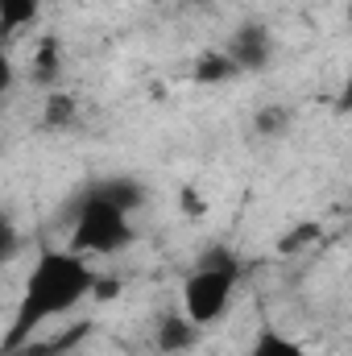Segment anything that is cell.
Returning <instances> with one entry per match:
<instances>
[{"mask_svg": "<svg viewBox=\"0 0 352 356\" xmlns=\"http://www.w3.org/2000/svg\"><path fill=\"white\" fill-rule=\"evenodd\" d=\"M340 112H352V67H349V79H344V95H340Z\"/></svg>", "mask_w": 352, "mask_h": 356, "instance_id": "obj_13", "label": "cell"}, {"mask_svg": "<svg viewBox=\"0 0 352 356\" xmlns=\"http://www.w3.org/2000/svg\"><path fill=\"white\" fill-rule=\"evenodd\" d=\"M241 257L232 253V249H220V245H211V249H203L199 257H195V266L186 269V277H182V290H178V311L195 323V327H216L224 315H228V307H232V298H237V286H241Z\"/></svg>", "mask_w": 352, "mask_h": 356, "instance_id": "obj_3", "label": "cell"}, {"mask_svg": "<svg viewBox=\"0 0 352 356\" xmlns=\"http://www.w3.org/2000/svg\"><path fill=\"white\" fill-rule=\"evenodd\" d=\"M199 336H203V327H195L182 311H170L162 323H158V336H154V344H158V353L166 356H178V353H191L195 344H199Z\"/></svg>", "mask_w": 352, "mask_h": 356, "instance_id": "obj_5", "label": "cell"}, {"mask_svg": "<svg viewBox=\"0 0 352 356\" xmlns=\"http://www.w3.org/2000/svg\"><path fill=\"white\" fill-rule=\"evenodd\" d=\"M29 75H33L38 83H50V79H58V42H54V38H46V42L33 50Z\"/></svg>", "mask_w": 352, "mask_h": 356, "instance_id": "obj_9", "label": "cell"}, {"mask_svg": "<svg viewBox=\"0 0 352 356\" xmlns=\"http://www.w3.org/2000/svg\"><path fill=\"white\" fill-rule=\"evenodd\" d=\"M286 124H290V112H286V108H278V104H269V108H262V112L253 116V129H257L262 137H278Z\"/></svg>", "mask_w": 352, "mask_h": 356, "instance_id": "obj_11", "label": "cell"}, {"mask_svg": "<svg viewBox=\"0 0 352 356\" xmlns=\"http://www.w3.org/2000/svg\"><path fill=\"white\" fill-rule=\"evenodd\" d=\"M95 286H99V277H95L91 257L75 253L71 245H42L25 273L13 323L4 336V353H21L46 323L79 311L88 298H95Z\"/></svg>", "mask_w": 352, "mask_h": 356, "instance_id": "obj_1", "label": "cell"}, {"mask_svg": "<svg viewBox=\"0 0 352 356\" xmlns=\"http://www.w3.org/2000/svg\"><path fill=\"white\" fill-rule=\"evenodd\" d=\"M191 75H195V83H203V88H220V83L241 79L237 63H232L224 50H207V54H199V58H195V67H191Z\"/></svg>", "mask_w": 352, "mask_h": 356, "instance_id": "obj_6", "label": "cell"}, {"mask_svg": "<svg viewBox=\"0 0 352 356\" xmlns=\"http://www.w3.org/2000/svg\"><path fill=\"white\" fill-rule=\"evenodd\" d=\"M245 356H315L303 340H294V336H286V332H278V327H262L257 336H253V344H249V353Z\"/></svg>", "mask_w": 352, "mask_h": 356, "instance_id": "obj_7", "label": "cell"}, {"mask_svg": "<svg viewBox=\"0 0 352 356\" xmlns=\"http://www.w3.org/2000/svg\"><path fill=\"white\" fill-rule=\"evenodd\" d=\"M150 191L129 175H112L91 182L79 195L75 211H71V228H67V245L83 257H116L133 245L137 228L133 216L145 207Z\"/></svg>", "mask_w": 352, "mask_h": 356, "instance_id": "obj_2", "label": "cell"}, {"mask_svg": "<svg viewBox=\"0 0 352 356\" xmlns=\"http://www.w3.org/2000/svg\"><path fill=\"white\" fill-rule=\"evenodd\" d=\"M182 207H186V216L195 220V216H203V207H207V203H203V195H195V191H182Z\"/></svg>", "mask_w": 352, "mask_h": 356, "instance_id": "obj_12", "label": "cell"}, {"mask_svg": "<svg viewBox=\"0 0 352 356\" xmlns=\"http://www.w3.org/2000/svg\"><path fill=\"white\" fill-rule=\"evenodd\" d=\"M79 120V104H75V95H50L46 99V124H54V129H67V124H75Z\"/></svg>", "mask_w": 352, "mask_h": 356, "instance_id": "obj_10", "label": "cell"}, {"mask_svg": "<svg viewBox=\"0 0 352 356\" xmlns=\"http://www.w3.org/2000/svg\"><path fill=\"white\" fill-rule=\"evenodd\" d=\"M50 0H0V25H4V38H17L25 25H33L42 17Z\"/></svg>", "mask_w": 352, "mask_h": 356, "instance_id": "obj_8", "label": "cell"}, {"mask_svg": "<svg viewBox=\"0 0 352 356\" xmlns=\"http://www.w3.org/2000/svg\"><path fill=\"white\" fill-rule=\"evenodd\" d=\"M220 50L237 63V71H241V79H245V75H262V71L273 67V58H278V38H273V29H269L265 21H241V25L224 38Z\"/></svg>", "mask_w": 352, "mask_h": 356, "instance_id": "obj_4", "label": "cell"}]
</instances>
